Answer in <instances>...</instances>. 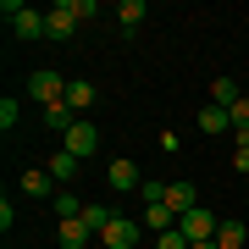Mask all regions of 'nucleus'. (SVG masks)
Segmentation results:
<instances>
[{
  "label": "nucleus",
  "mask_w": 249,
  "mask_h": 249,
  "mask_svg": "<svg viewBox=\"0 0 249 249\" xmlns=\"http://www.w3.org/2000/svg\"><path fill=\"white\" fill-rule=\"evenodd\" d=\"M116 22H122V34H133L144 22V0H122V6H116Z\"/></svg>",
  "instance_id": "a211bd4d"
},
{
  "label": "nucleus",
  "mask_w": 249,
  "mask_h": 249,
  "mask_svg": "<svg viewBox=\"0 0 249 249\" xmlns=\"http://www.w3.org/2000/svg\"><path fill=\"white\" fill-rule=\"evenodd\" d=\"M55 216H61V222L83 216V199H78V194H55Z\"/></svg>",
  "instance_id": "aec40b11"
},
{
  "label": "nucleus",
  "mask_w": 249,
  "mask_h": 249,
  "mask_svg": "<svg viewBox=\"0 0 249 249\" xmlns=\"http://www.w3.org/2000/svg\"><path fill=\"white\" fill-rule=\"evenodd\" d=\"M178 227H183V238H188V244H211V238H216V227H222V222H216V216L205 211V205H194V211H188V216H183Z\"/></svg>",
  "instance_id": "0eeeda50"
},
{
  "label": "nucleus",
  "mask_w": 249,
  "mask_h": 249,
  "mask_svg": "<svg viewBox=\"0 0 249 249\" xmlns=\"http://www.w3.org/2000/svg\"><path fill=\"white\" fill-rule=\"evenodd\" d=\"M100 244H106V249H144V222H133V216H116V222L100 232Z\"/></svg>",
  "instance_id": "20e7f679"
},
{
  "label": "nucleus",
  "mask_w": 249,
  "mask_h": 249,
  "mask_svg": "<svg viewBox=\"0 0 249 249\" xmlns=\"http://www.w3.org/2000/svg\"><path fill=\"white\" fill-rule=\"evenodd\" d=\"M166 205H172V211H178V222H183V216H188V211H194V205H199L194 183H166Z\"/></svg>",
  "instance_id": "ddd939ff"
},
{
  "label": "nucleus",
  "mask_w": 249,
  "mask_h": 249,
  "mask_svg": "<svg viewBox=\"0 0 249 249\" xmlns=\"http://www.w3.org/2000/svg\"><path fill=\"white\" fill-rule=\"evenodd\" d=\"M17 116H22V111H17V100H0V127H6V133L17 127Z\"/></svg>",
  "instance_id": "5701e85b"
},
{
  "label": "nucleus",
  "mask_w": 249,
  "mask_h": 249,
  "mask_svg": "<svg viewBox=\"0 0 249 249\" xmlns=\"http://www.w3.org/2000/svg\"><path fill=\"white\" fill-rule=\"evenodd\" d=\"M155 249H194V244L183 238V227H172V232H160V238H155Z\"/></svg>",
  "instance_id": "4be33fe9"
},
{
  "label": "nucleus",
  "mask_w": 249,
  "mask_h": 249,
  "mask_svg": "<svg viewBox=\"0 0 249 249\" xmlns=\"http://www.w3.org/2000/svg\"><path fill=\"white\" fill-rule=\"evenodd\" d=\"M144 227L160 238V232H172V227H178V211H172L166 199H160V205H144Z\"/></svg>",
  "instance_id": "9b49d317"
},
{
  "label": "nucleus",
  "mask_w": 249,
  "mask_h": 249,
  "mask_svg": "<svg viewBox=\"0 0 249 249\" xmlns=\"http://www.w3.org/2000/svg\"><path fill=\"white\" fill-rule=\"evenodd\" d=\"M17 188H22V194H34V199H55V194H61V183H55L45 166H28L22 178H17Z\"/></svg>",
  "instance_id": "6e6552de"
},
{
  "label": "nucleus",
  "mask_w": 249,
  "mask_h": 249,
  "mask_svg": "<svg viewBox=\"0 0 249 249\" xmlns=\"http://www.w3.org/2000/svg\"><path fill=\"white\" fill-rule=\"evenodd\" d=\"M28 94H34L39 106H61L67 100V78L50 72V67H39V72H28Z\"/></svg>",
  "instance_id": "7ed1b4c3"
},
{
  "label": "nucleus",
  "mask_w": 249,
  "mask_h": 249,
  "mask_svg": "<svg viewBox=\"0 0 249 249\" xmlns=\"http://www.w3.org/2000/svg\"><path fill=\"white\" fill-rule=\"evenodd\" d=\"M0 17L11 22V34H17V39H45V11L22 6V0H6V6H0Z\"/></svg>",
  "instance_id": "f257e3e1"
},
{
  "label": "nucleus",
  "mask_w": 249,
  "mask_h": 249,
  "mask_svg": "<svg viewBox=\"0 0 249 249\" xmlns=\"http://www.w3.org/2000/svg\"><path fill=\"white\" fill-rule=\"evenodd\" d=\"M227 127H232V111L227 106H205L199 111V133H227Z\"/></svg>",
  "instance_id": "dca6fc26"
},
{
  "label": "nucleus",
  "mask_w": 249,
  "mask_h": 249,
  "mask_svg": "<svg viewBox=\"0 0 249 249\" xmlns=\"http://www.w3.org/2000/svg\"><path fill=\"white\" fill-rule=\"evenodd\" d=\"M78 166H83V160H78V155H67V150H55V155L45 160V172H50V178L61 183V188H67L72 178H78Z\"/></svg>",
  "instance_id": "f8f14e48"
},
{
  "label": "nucleus",
  "mask_w": 249,
  "mask_h": 249,
  "mask_svg": "<svg viewBox=\"0 0 249 249\" xmlns=\"http://www.w3.org/2000/svg\"><path fill=\"white\" fill-rule=\"evenodd\" d=\"M72 34H78V6H72V0H55V6L45 11V39L61 45V39H72Z\"/></svg>",
  "instance_id": "39448f33"
},
{
  "label": "nucleus",
  "mask_w": 249,
  "mask_h": 249,
  "mask_svg": "<svg viewBox=\"0 0 249 249\" xmlns=\"http://www.w3.org/2000/svg\"><path fill=\"white\" fill-rule=\"evenodd\" d=\"M211 100H216V106H227V111H232V106H238L244 94H238V83H232V78H216V83H211Z\"/></svg>",
  "instance_id": "6ab92c4d"
},
{
  "label": "nucleus",
  "mask_w": 249,
  "mask_h": 249,
  "mask_svg": "<svg viewBox=\"0 0 249 249\" xmlns=\"http://www.w3.org/2000/svg\"><path fill=\"white\" fill-rule=\"evenodd\" d=\"M61 150H67V155H78V160H89V155L100 150V127L89 122V116H78V122L61 133Z\"/></svg>",
  "instance_id": "f03ea898"
},
{
  "label": "nucleus",
  "mask_w": 249,
  "mask_h": 249,
  "mask_svg": "<svg viewBox=\"0 0 249 249\" xmlns=\"http://www.w3.org/2000/svg\"><path fill=\"white\" fill-rule=\"evenodd\" d=\"M89 238H94V232H89V222H83V216H72V222L55 227V244H61V249H83Z\"/></svg>",
  "instance_id": "1a4fd4ad"
},
{
  "label": "nucleus",
  "mask_w": 249,
  "mask_h": 249,
  "mask_svg": "<svg viewBox=\"0 0 249 249\" xmlns=\"http://www.w3.org/2000/svg\"><path fill=\"white\" fill-rule=\"evenodd\" d=\"M232 133L249 139V100H238V106H232Z\"/></svg>",
  "instance_id": "412c9836"
},
{
  "label": "nucleus",
  "mask_w": 249,
  "mask_h": 249,
  "mask_svg": "<svg viewBox=\"0 0 249 249\" xmlns=\"http://www.w3.org/2000/svg\"><path fill=\"white\" fill-rule=\"evenodd\" d=\"M216 249H249V227L238 216H227V222L216 227Z\"/></svg>",
  "instance_id": "9d476101"
},
{
  "label": "nucleus",
  "mask_w": 249,
  "mask_h": 249,
  "mask_svg": "<svg viewBox=\"0 0 249 249\" xmlns=\"http://www.w3.org/2000/svg\"><path fill=\"white\" fill-rule=\"evenodd\" d=\"M232 172H249V139L232 144Z\"/></svg>",
  "instance_id": "b1692460"
},
{
  "label": "nucleus",
  "mask_w": 249,
  "mask_h": 249,
  "mask_svg": "<svg viewBox=\"0 0 249 249\" xmlns=\"http://www.w3.org/2000/svg\"><path fill=\"white\" fill-rule=\"evenodd\" d=\"M194 249H216V238H211V244H194Z\"/></svg>",
  "instance_id": "393cba45"
},
{
  "label": "nucleus",
  "mask_w": 249,
  "mask_h": 249,
  "mask_svg": "<svg viewBox=\"0 0 249 249\" xmlns=\"http://www.w3.org/2000/svg\"><path fill=\"white\" fill-rule=\"evenodd\" d=\"M94 100H100V89H94L89 78H72V83H67V106H72V111H89Z\"/></svg>",
  "instance_id": "4468645a"
},
{
  "label": "nucleus",
  "mask_w": 249,
  "mask_h": 249,
  "mask_svg": "<svg viewBox=\"0 0 249 249\" xmlns=\"http://www.w3.org/2000/svg\"><path fill=\"white\" fill-rule=\"evenodd\" d=\"M106 188H111V194H139V188H144V172H139V160H111V166H106Z\"/></svg>",
  "instance_id": "423d86ee"
},
{
  "label": "nucleus",
  "mask_w": 249,
  "mask_h": 249,
  "mask_svg": "<svg viewBox=\"0 0 249 249\" xmlns=\"http://www.w3.org/2000/svg\"><path fill=\"white\" fill-rule=\"evenodd\" d=\"M83 222H89V232H94V238H100V232H106V227L116 222V211H111L106 199H89V205H83Z\"/></svg>",
  "instance_id": "2eb2a0df"
},
{
  "label": "nucleus",
  "mask_w": 249,
  "mask_h": 249,
  "mask_svg": "<svg viewBox=\"0 0 249 249\" xmlns=\"http://www.w3.org/2000/svg\"><path fill=\"white\" fill-rule=\"evenodd\" d=\"M72 122H78V111H72L67 100H61V106H45V127H50V133H67Z\"/></svg>",
  "instance_id": "f3484780"
}]
</instances>
